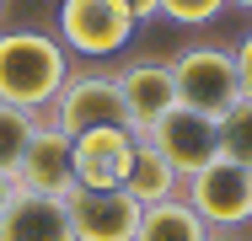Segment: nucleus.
Returning <instances> with one entry per match:
<instances>
[{"label":"nucleus","mask_w":252,"mask_h":241,"mask_svg":"<svg viewBox=\"0 0 252 241\" xmlns=\"http://www.w3.org/2000/svg\"><path fill=\"white\" fill-rule=\"evenodd\" d=\"M64 75H70V54L59 38L38 32V27L0 32V102L43 118L64 86Z\"/></svg>","instance_id":"obj_1"},{"label":"nucleus","mask_w":252,"mask_h":241,"mask_svg":"<svg viewBox=\"0 0 252 241\" xmlns=\"http://www.w3.org/2000/svg\"><path fill=\"white\" fill-rule=\"evenodd\" d=\"M49 123L59 134L81 140L92 129H129V107L118 91V70H70L49 107Z\"/></svg>","instance_id":"obj_2"},{"label":"nucleus","mask_w":252,"mask_h":241,"mask_svg":"<svg viewBox=\"0 0 252 241\" xmlns=\"http://www.w3.org/2000/svg\"><path fill=\"white\" fill-rule=\"evenodd\" d=\"M183 198L193 204V214L215 236L242 231L252 220V166L231 161V155H215L209 166H199V172L183 177Z\"/></svg>","instance_id":"obj_3"},{"label":"nucleus","mask_w":252,"mask_h":241,"mask_svg":"<svg viewBox=\"0 0 252 241\" xmlns=\"http://www.w3.org/2000/svg\"><path fill=\"white\" fill-rule=\"evenodd\" d=\"M172 81H177V102L193 107L204 118H225L242 102V81H236V54L231 48H183L172 59Z\"/></svg>","instance_id":"obj_4"},{"label":"nucleus","mask_w":252,"mask_h":241,"mask_svg":"<svg viewBox=\"0 0 252 241\" xmlns=\"http://www.w3.org/2000/svg\"><path fill=\"white\" fill-rule=\"evenodd\" d=\"M59 43L64 54L81 59H107L134 38V16L124 11V0H59Z\"/></svg>","instance_id":"obj_5"},{"label":"nucleus","mask_w":252,"mask_h":241,"mask_svg":"<svg viewBox=\"0 0 252 241\" xmlns=\"http://www.w3.org/2000/svg\"><path fill=\"white\" fill-rule=\"evenodd\" d=\"M75 241H134L140 231V204L124 188H70L64 193Z\"/></svg>","instance_id":"obj_6"},{"label":"nucleus","mask_w":252,"mask_h":241,"mask_svg":"<svg viewBox=\"0 0 252 241\" xmlns=\"http://www.w3.org/2000/svg\"><path fill=\"white\" fill-rule=\"evenodd\" d=\"M140 140H151L156 150H161V155L188 177V172H199V166H209V161L220 155V123L177 102V107H172L161 123H151Z\"/></svg>","instance_id":"obj_7"},{"label":"nucleus","mask_w":252,"mask_h":241,"mask_svg":"<svg viewBox=\"0 0 252 241\" xmlns=\"http://www.w3.org/2000/svg\"><path fill=\"white\" fill-rule=\"evenodd\" d=\"M118 91H124L134 134H145L151 123H161L177 107V81H172V64L166 59H134V64H124L118 70Z\"/></svg>","instance_id":"obj_8"},{"label":"nucleus","mask_w":252,"mask_h":241,"mask_svg":"<svg viewBox=\"0 0 252 241\" xmlns=\"http://www.w3.org/2000/svg\"><path fill=\"white\" fill-rule=\"evenodd\" d=\"M70 150H75L70 134H59L49 118H38V134H32L27 155H22V166H16V188L64 198V193L75 188V161H70Z\"/></svg>","instance_id":"obj_9"},{"label":"nucleus","mask_w":252,"mask_h":241,"mask_svg":"<svg viewBox=\"0 0 252 241\" xmlns=\"http://www.w3.org/2000/svg\"><path fill=\"white\" fill-rule=\"evenodd\" d=\"M75 161V188H124L129 155H134V129H92L81 140H70Z\"/></svg>","instance_id":"obj_10"},{"label":"nucleus","mask_w":252,"mask_h":241,"mask_svg":"<svg viewBox=\"0 0 252 241\" xmlns=\"http://www.w3.org/2000/svg\"><path fill=\"white\" fill-rule=\"evenodd\" d=\"M0 241H75L64 198L16 188L11 204H5V214H0Z\"/></svg>","instance_id":"obj_11"},{"label":"nucleus","mask_w":252,"mask_h":241,"mask_svg":"<svg viewBox=\"0 0 252 241\" xmlns=\"http://www.w3.org/2000/svg\"><path fill=\"white\" fill-rule=\"evenodd\" d=\"M124 193L145 209V204H161V198H177L183 193V172L156 150L151 140L134 134V155H129V172H124Z\"/></svg>","instance_id":"obj_12"},{"label":"nucleus","mask_w":252,"mask_h":241,"mask_svg":"<svg viewBox=\"0 0 252 241\" xmlns=\"http://www.w3.org/2000/svg\"><path fill=\"white\" fill-rule=\"evenodd\" d=\"M134 241H215V231L193 214V204L177 193V198H161L140 209V231Z\"/></svg>","instance_id":"obj_13"},{"label":"nucleus","mask_w":252,"mask_h":241,"mask_svg":"<svg viewBox=\"0 0 252 241\" xmlns=\"http://www.w3.org/2000/svg\"><path fill=\"white\" fill-rule=\"evenodd\" d=\"M32 134H38V113H22V107L0 102V172L16 177V166H22V155H27Z\"/></svg>","instance_id":"obj_14"},{"label":"nucleus","mask_w":252,"mask_h":241,"mask_svg":"<svg viewBox=\"0 0 252 241\" xmlns=\"http://www.w3.org/2000/svg\"><path fill=\"white\" fill-rule=\"evenodd\" d=\"M220 155H231V161L252 166V102H247V96L220 118Z\"/></svg>","instance_id":"obj_15"},{"label":"nucleus","mask_w":252,"mask_h":241,"mask_svg":"<svg viewBox=\"0 0 252 241\" xmlns=\"http://www.w3.org/2000/svg\"><path fill=\"white\" fill-rule=\"evenodd\" d=\"M231 0H161V16H172L177 27H204L225 11Z\"/></svg>","instance_id":"obj_16"},{"label":"nucleus","mask_w":252,"mask_h":241,"mask_svg":"<svg viewBox=\"0 0 252 241\" xmlns=\"http://www.w3.org/2000/svg\"><path fill=\"white\" fill-rule=\"evenodd\" d=\"M231 54H236V81H242V96L252 102V32H247L236 48H231Z\"/></svg>","instance_id":"obj_17"},{"label":"nucleus","mask_w":252,"mask_h":241,"mask_svg":"<svg viewBox=\"0 0 252 241\" xmlns=\"http://www.w3.org/2000/svg\"><path fill=\"white\" fill-rule=\"evenodd\" d=\"M124 11L134 22H151V16H161V0H124Z\"/></svg>","instance_id":"obj_18"},{"label":"nucleus","mask_w":252,"mask_h":241,"mask_svg":"<svg viewBox=\"0 0 252 241\" xmlns=\"http://www.w3.org/2000/svg\"><path fill=\"white\" fill-rule=\"evenodd\" d=\"M11 193H16V177H11V172H0V214H5V204H11Z\"/></svg>","instance_id":"obj_19"},{"label":"nucleus","mask_w":252,"mask_h":241,"mask_svg":"<svg viewBox=\"0 0 252 241\" xmlns=\"http://www.w3.org/2000/svg\"><path fill=\"white\" fill-rule=\"evenodd\" d=\"M231 5H242V11H252V0H231Z\"/></svg>","instance_id":"obj_20"},{"label":"nucleus","mask_w":252,"mask_h":241,"mask_svg":"<svg viewBox=\"0 0 252 241\" xmlns=\"http://www.w3.org/2000/svg\"><path fill=\"white\" fill-rule=\"evenodd\" d=\"M0 16H5V0H0Z\"/></svg>","instance_id":"obj_21"},{"label":"nucleus","mask_w":252,"mask_h":241,"mask_svg":"<svg viewBox=\"0 0 252 241\" xmlns=\"http://www.w3.org/2000/svg\"><path fill=\"white\" fill-rule=\"evenodd\" d=\"M215 241H220V236H215Z\"/></svg>","instance_id":"obj_22"}]
</instances>
